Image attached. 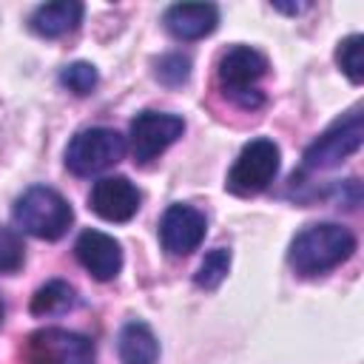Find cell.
<instances>
[{
	"mask_svg": "<svg viewBox=\"0 0 364 364\" xmlns=\"http://www.w3.org/2000/svg\"><path fill=\"white\" fill-rule=\"evenodd\" d=\"M355 253V236L350 228L336 222L307 225L290 242L287 262L299 276H321Z\"/></svg>",
	"mask_w": 364,
	"mask_h": 364,
	"instance_id": "1",
	"label": "cell"
},
{
	"mask_svg": "<svg viewBox=\"0 0 364 364\" xmlns=\"http://www.w3.org/2000/svg\"><path fill=\"white\" fill-rule=\"evenodd\" d=\"M267 57L262 51H256L253 46H230L228 51H222L219 63H216V77L219 85L225 91V97L245 108V111H256L264 105V94L259 88V80L267 74Z\"/></svg>",
	"mask_w": 364,
	"mask_h": 364,
	"instance_id": "2",
	"label": "cell"
},
{
	"mask_svg": "<svg viewBox=\"0 0 364 364\" xmlns=\"http://www.w3.org/2000/svg\"><path fill=\"white\" fill-rule=\"evenodd\" d=\"M14 225L43 242H57L65 236V230L74 222V210L63 193H57L48 185H31L17 202H14Z\"/></svg>",
	"mask_w": 364,
	"mask_h": 364,
	"instance_id": "3",
	"label": "cell"
},
{
	"mask_svg": "<svg viewBox=\"0 0 364 364\" xmlns=\"http://www.w3.org/2000/svg\"><path fill=\"white\" fill-rule=\"evenodd\" d=\"M361 142H364V114H361V108H353L304 148L301 173L327 171V168L341 165L350 154H355L361 148Z\"/></svg>",
	"mask_w": 364,
	"mask_h": 364,
	"instance_id": "4",
	"label": "cell"
},
{
	"mask_svg": "<svg viewBox=\"0 0 364 364\" xmlns=\"http://www.w3.org/2000/svg\"><path fill=\"white\" fill-rule=\"evenodd\" d=\"M279 165H282V151L273 139L267 136L250 139L239 151L233 168L228 171L225 191L233 196H256L276 179Z\"/></svg>",
	"mask_w": 364,
	"mask_h": 364,
	"instance_id": "5",
	"label": "cell"
},
{
	"mask_svg": "<svg viewBox=\"0 0 364 364\" xmlns=\"http://www.w3.org/2000/svg\"><path fill=\"white\" fill-rule=\"evenodd\" d=\"M125 136L114 128H85L77 131L65 148V168L77 176L100 173L111 165H117L125 156Z\"/></svg>",
	"mask_w": 364,
	"mask_h": 364,
	"instance_id": "6",
	"label": "cell"
},
{
	"mask_svg": "<svg viewBox=\"0 0 364 364\" xmlns=\"http://www.w3.org/2000/svg\"><path fill=\"white\" fill-rule=\"evenodd\" d=\"M28 364H94V341L63 327L34 330L26 341Z\"/></svg>",
	"mask_w": 364,
	"mask_h": 364,
	"instance_id": "7",
	"label": "cell"
},
{
	"mask_svg": "<svg viewBox=\"0 0 364 364\" xmlns=\"http://www.w3.org/2000/svg\"><path fill=\"white\" fill-rule=\"evenodd\" d=\"M185 134V119L165 111H142L128 125V142L136 165H148L165 148H171Z\"/></svg>",
	"mask_w": 364,
	"mask_h": 364,
	"instance_id": "8",
	"label": "cell"
},
{
	"mask_svg": "<svg viewBox=\"0 0 364 364\" xmlns=\"http://www.w3.org/2000/svg\"><path fill=\"white\" fill-rule=\"evenodd\" d=\"M208 233V219L193 205L176 202L168 205V210L159 219V242L171 256H188L193 253Z\"/></svg>",
	"mask_w": 364,
	"mask_h": 364,
	"instance_id": "9",
	"label": "cell"
},
{
	"mask_svg": "<svg viewBox=\"0 0 364 364\" xmlns=\"http://www.w3.org/2000/svg\"><path fill=\"white\" fill-rule=\"evenodd\" d=\"M142 202L139 188L128 176H102L88 193V208L105 222H128Z\"/></svg>",
	"mask_w": 364,
	"mask_h": 364,
	"instance_id": "10",
	"label": "cell"
},
{
	"mask_svg": "<svg viewBox=\"0 0 364 364\" xmlns=\"http://www.w3.org/2000/svg\"><path fill=\"white\" fill-rule=\"evenodd\" d=\"M74 253H77V262L97 282H111L122 270V247L114 236L102 230H94V228L82 230L74 242Z\"/></svg>",
	"mask_w": 364,
	"mask_h": 364,
	"instance_id": "11",
	"label": "cell"
},
{
	"mask_svg": "<svg viewBox=\"0 0 364 364\" xmlns=\"http://www.w3.org/2000/svg\"><path fill=\"white\" fill-rule=\"evenodd\" d=\"M162 23L176 40H202L219 26V9L213 3H176L168 6Z\"/></svg>",
	"mask_w": 364,
	"mask_h": 364,
	"instance_id": "12",
	"label": "cell"
},
{
	"mask_svg": "<svg viewBox=\"0 0 364 364\" xmlns=\"http://www.w3.org/2000/svg\"><path fill=\"white\" fill-rule=\"evenodd\" d=\"M82 3L77 0H57V3H43L31 11L28 17V28L46 40L63 37L68 31H74L82 20Z\"/></svg>",
	"mask_w": 364,
	"mask_h": 364,
	"instance_id": "13",
	"label": "cell"
},
{
	"mask_svg": "<svg viewBox=\"0 0 364 364\" xmlns=\"http://www.w3.org/2000/svg\"><path fill=\"white\" fill-rule=\"evenodd\" d=\"M117 353L122 364H156L159 358V341L154 330L145 321H128L122 324L117 336Z\"/></svg>",
	"mask_w": 364,
	"mask_h": 364,
	"instance_id": "14",
	"label": "cell"
},
{
	"mask_svg": "<svg viewBox=\"0 0 364 364\" xmlns=\"http://www.w3.org/2000/svg\"><path fill=\"white\" fill-rule=\"evenodd\" d=\"M74 304H77V290L63 279L46 282L31 296V313L34 316H60V313L71 310Z\"/></svg>",
	"mask_w": 364,
	"mask_h": 364,
	"instance_id": "15",
	"label": "cell"
},
{
	"mask_svg": "<svg viewBox=\"0 0 364 364\" xmlns=\"http://www.w3.org/2000/svg\"><path fill=\"white\" fill-rule=\"evenodd\" d=\"M228 273H230V250L228 247H213L199 262V267L193 273V284L202 287V290H216L225 282Z\"/></svg>",
	"mask_w": 364,
	"mask_h": 364,
	"instance_id": "16",
	"label": "cell"
},
{
	"mask_svg": "<svg viewBox=\"0 0 364 364\" xmlns=\"http://www.w3.org/2000/svg\"><path fill=\"white\" fill-rule=\"evenodd\" d=\"M336 63L353 85H361L364 82V37L361 34L344 37L336 48Z\"/></svg>",
	"mask_w": 364,
	"mask_h": 364,
	"instance_id": "17",
	"label": "cell"
},
{
	"mask_svg": "<svg viewBox=\"0 0 364 364\" xmlns=\"http://www.w3.org/2000/svg\"><path fill=\"white\" fill-rule=\"evenodd\" d=\"M100 82V74H97V65L85 63V60H77V63H68L63 71H60V85L68 88L71 94L77 97H85L97 88Z\"/></svg>",
	"mask_w": 364,
	"mask_h": 364,
	"instance_id": "18",
	"label": "cell"
},
{
	"mask_svg": "<svg viewBox=\"0 0 364 364\" xmlns=\"http://www.w3.org/2000/svg\"><path fill=\"white\" fill-rule=\"evenodd\" d=\"M154 74H156V80H159L162 85L176 88V85H182V82H188V77H191V57L182 54V51L162 54V57L156 60Z\"/></svg>",
	"mask_w": 364,
	"mask_h": 364,
	"instance_id": "19",
	"label": "cell"
},
{
	"mask_svg": "<svg viewBox=\"0 0 364 364\" xmlns=\"http://www.w3.org/2000/svg\"><path fill=\"white\" fill-rule=\"evenodd\" d=\"M23 259H26V247H23V239L11 230V228H3L0 225V273H14L23 267Z\"/></svg>",
	"mask_w": 364,
	"mask_h": 364,
	"instance_id": "20",
	"label": "cell"
},
{
	"mask_svg": "<svg viewBox=\"0 0 364 364\" xmlns=\"http://www.w3.org/2000/svg\"><path fill=\"white\" fill-rule=\"evenodd\" d=\"M276 11H284V14H299L304 9H310V3H273Z\"/></svg>",
	"mask_w": 364,
	"mask_h": 364,
	"instance_id": "21",
	"label": "cell"
},
{
	"mask_svg": "<svg viewBox=\"0 0 364 364\" xmlns=\"http://www.w3.org/2000/svg\"><path fill=\"white\" fill-rule=\"evenodd\" d=\"M0 321H3V304H0Z\"/></svg>",
	"mask_w": 364,
	"mask_h": 364,
	"instance_id": "22",
	"label": "cell"
}]
</instances>
